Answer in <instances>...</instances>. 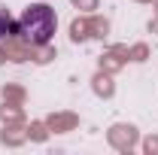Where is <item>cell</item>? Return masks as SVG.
<instances>
[{
	"instance_id": "cell-2",
	"label": "cell",
	"mask_w": 158,
	"mask_h": 155,
	"mask_svg": "<svg viewBox=\"0 0 158 155\" xmlns=\"http://www.w3.org/2000/svg\"><path fill=\"white\" fill-rule=\"evenodd\" d=\"M12 31H15V19L9 15L6 6H0V40L6 37V34H12Z\"/></svg>"
},
{
	"instance_id": "cell-1",
	"label": "cell",
	"mask_w": 158,
	"mask_h": 155,
	"mask_svg": "<svg viewBox=\"0 0 158 155\" xmlns=\"http://www.w3.org/2000/svg\"><path fill=\"white\" fill-rule=\"evenodd\" d=\"M55 27H58L55 9L46 6V3H31L19 19H15V31L12 34H19L31 46H46L49 40L55 37Z\"/></svg>"
}]
</instances>
